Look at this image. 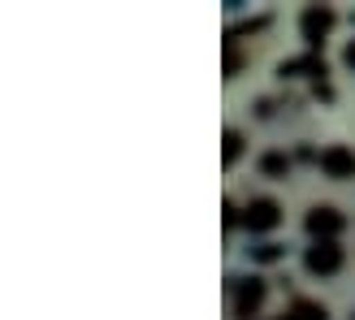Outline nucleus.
Listing matches in <instances>:
<instances>
[{
    "mask_svg": "<svg viewBox=\"0 0 355 320\" xmlns=\"http://www.w3.org/2000/svg\"><path fill=\"white\" fill-rule=\"evenodd\" d=\"M299 30H304V39H308L312 48H321L325 35L334 30V9H329V5H308L304 17H299Z\"/></svg>",
    "mask_w": 355,
    "mask_h": 320,
    "instance_id": "obj_1",
    "label": "nucleus"
},
{
    "mask_svg": "<svg viewBox=\"0 0 355 320\" xmlns=\"http://www.w3.org/2000/svg\"><path fill=\"white\" fill-rule=\"evenodd\" d=\"M304 225H308V234H312L316 242H334V238L343 234V225H347V221H343V212H334L329 204H321V208H312V212H308V221H304Z\"/></svg>",
    "mask_w": 355,
    "mask_h": 320,
    "instance_id": "obj_2",
    "label": "nucleus"
},
{
    "mask_svg": "<svg viewBox=\"0 0 355 320\" xmlns=\"http://www.w3.org/2000/svg\"><path fill=\"white\" fill-rule=\"evenodd\" d=\"M304 264H308V273L329 277V273L343 269V247H338V242H312L308 256H304Z\"/></svg>",
    "mask_w": 355,
    "mask_h": 320,
    "instance_id": "obj_3",
    "label": "nucleus"
},
{
    "mask_svg": "<svg viewBox=\"0 0 355 320\" xmlns=\"http://www.w3.org/2000/svg\"><path fill=\"white\" fill-rule=\"evenodd\" d=\"M321 169L325 177H334V182H347V177H355V152L343 148V143H334L321 152Z\"/></svg>",
    "mask_w": 355,
    "mask_h": 320,
    "instance_id": "obj_4",
    "label": "nucleus"
},
{
    "mask_svg": "<svg viewBox=\"0 0 355 320\" xmlns=\"http://www.w3.org/2000/svg\"><path fill=\"white\" fill-rule=\"evenodd\" d=\"M282 221V208H277V199H256L252 208L243 212V225L252 229V234H269V229Z\"/></svg>",
    "mask_w": 355,
    "mask_h": 320,
    "instance_id": "obj_5",
    "label": "nucleus"
},
{
    "mask_svg": "<svg viewBox=\"0 0 355 320\" xmlns=\"http://www.w3.org/2000/svg\"><path fill=\"white\" fill-rule=\"evenodd\" d=\"M260 303H264V281H239V294H234V312L243 316V320H252L256 312H260Z\"/></svg>",
    "mask_w": 355,
    "mask_h": 320,
    "instance_id": "obj_6",
    "label": "nucleus"
},
{
    "mask_svg": "<svg viewBox=\"0 0 355 320\" xmlns=\"http://www.w3.org/2000/svg\"><path fill=\"white\" fill-rule=\"evenodd\" d=\"M291 320H329L325 303H312V299H295L291 303Z\"/></svg>",
    "mask_w": 355,
    "mask_h": 320,
    "instance_id": "obj_7",
    "label": "nucleus"
},
{
    "mask_svg": "<svg viewBox=\"0 0 355 320\" xmlns=\"http://www.w3.org/2000/svg\"><path fill=\"white\" fill-rule=\"evenodd\" d=\"M282 74H325V61L321 57H299V61H286Z\"/></svg>",
    "mask_w": 355,
    "mask_h": 320,
    "instance_id": "obj_8",
    "label": "nucleus"
},
{
    "mask_svg": "<svg viewBox=\"0 0 355 320\" xmlns=\"http://www.w3.org/2000/svg\"><path fill=\"white\" fill-rule=\"evenodd\" d=\"M260 169H264V173H269V177H282V173H286V169H291V160H286V156H282V152H269V156H264V160H260Z\"/></svg>",
    "mask_w": 355,
    "mask_h": 320,
    "instance_id": "obj_9",
    "label": "nucleus"
},
{
    "mask_svg": "<svg viewBox=\"0 0 355 320\" xmlns=\"http://www.w3.org/2000/svg\"><path fill=\"white\" fill-rule=\"evenodd\" d=\"M239 152H243V134L239 130H225V165H234Z\"/></svg>",
    "mask_w": 355,
    "mask_h": 320,
    "instance_id": "obj_10",
    "label": "nucleus"
},
{
    "mask_svg": "<svg viewBox=\"0 0 355 320\" xmlns=\"http://www.w3.org/2000/svg\"><path fill=\"white\" fill-rule=\"evenodd\" d=\"M252 256H256L260 264H273V260H282V247H273V242H264V247H252Z\"/></svg>",
    "mask_w": 355,
    "mask_h": 320,
    "instance_id": "obj_11",
    "label": "nucleus"
},
{
    "mask_svg": "<svg viewBox=\"0 0 355 320\" xmlns=\"http://www.w3.org/2000/svg\"><path fill=\"white\" fill-rule=\"evenodd\" d=\"M239 65H243V57L230 48V52H225V74H239Z\"/></svg>",
    "mask_w": 355,
    "mask_h": 320,
    "instance_id": "obj_12",
    "label": "nucleus"
},
{
    "mask_svg": "<svg viewBox=\"0 0 355 320\" xmlns=\"http://www.w3.org/2000/svg\"><path fill=\"white\" fill-rule=\"evenodd\" d=\"M343 61H347V69H355V39L347 44V52H343Z\"/></svg>",
    "mask_w": 355,
    "mask_h": 320,
    "instance_id": "obj_13",
    "label": "nucleus"
},
{
    "mask_svg": "<svg viewBox=\"0 0 355 320\" xmlns=\"http://www.w3.org/2000/svg\"><path fill=\"white\" fill-rule=\"evenodd\" d=\"M273 320H291V312H282V316H273Z\"/></svg>",
    "mask_w": 355,
    "mask_h": 320,
    "instance_id": "obj_14",
    "label": "nucleus"
}]
</instances>
